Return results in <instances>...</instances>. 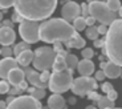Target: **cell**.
<instances>
[{
    "mask_svg": "<svg viewBox=\"0 0 122 109\" xmlns=\"http://www.w3.org/2000/svg\"><path fill=\"white\" fill-rule=\"evenodd\" d=\"M56 53L53 51V48H49V47H40L35 51V57H33V67L37 71H48L49 68L53 67V63L56 60Z\"/></svg>",
    "mask_w": 122,
    "mask_h": 109,
    "instance_id": "6",
    "label": "cell"
},
{
    "mask_svg": "<svg viewBox=\"0 0 122 109\" xmlns=\"http://www.w3.org/2000/svg\"><path fill=\"white\" fill-rule=\"evenodd\" d=\"M66 100L61 94H52L48 98V108L49 109H65Z\"/></svg>",
    "mask_w": 122,
    "mask_h": 109,
    "instance_id": "17",
    "label": "cell"
},
{
    "mask_svg": "<svg viewBox=\"0 0 122 109\" xmlns=\"http://www.w3.org/2000/svg\"><path fill=\"white\" fill-rule=\"evenodd\" d=\"M98 88V82L94 77H84V76H80L77 79H74L73 84H72V92H73L76 96L80 97H85L89 96L93 91Z\"/></svg>",
    "mask_w": 122,
    "mask_h": 109,
    "instance_id": "7",
    "label": "cell"
},
{
    "mask_svg": "<svg viewBox=\"0 0 122 109\" xmlns=\"http://www.w3.org/2000/svg\"><path fill=\"white\" fill-rule=\"evenodd\" d=\"M19 67L17 64V60L13 57H7V59H3L0 60V79L3 80H7L8 79V75L12 69Z\"/></svg>",
    "mask_w": 122,
    "mask_h": 109,
    "instance_id": "11",
    "label": "cell"
},
{
    "mask_svg": "<svg viewBox=\"0 0 122 109\" xmlns=\"http://www.w3.org/2000/svg\"><path fill=\"white\" fill-rule=\"evenodd\" d=\"M43 109H49V108H48V105H46V106H43Z\"/></svg>",
    "mask_w": 122,
    "mask_h": 109,
    "instance_id": "51",
    "label": "cell"
},
{
    "mask_svg": "<svg viewBox=\"0 0 122 109\" xmlns=\"http://www.w3.org/2000/svg\"><path fill=\"white\" fill-rule=\"evenodd\" d=\"M52 68H53V71H55V72H62V71H66L68 67H66L65 57H62V56H60V54H57Z\"/></svg>",
    "mask_w": 122,
    "mask_h": 109,
    "instance_id": "21",
    "label": "cell"
},
{
    "mask_svg": "<svg viewBox=\"0 0 122 109\" xmlns=\"http://www.w3.org/2000/svg\"><path fill=\"white\" fill-rule=\"evenodd\" d=\"M0 54L3 56V59L12 57V54H13V48H9V47H3V48L0 49Z\"/></svg>",
    "mask_w": 122,
    "mask_h": 109,
    "instance_id": "30",
    "label": "cell"
},
{
    "mask_svg": "<svg viewBox=\"0 0 122 109\" xmlns=\"http://www.w3.org/2000/svg\"><path fill=\"white\" fill-rule=\"evenodd\" d=\"M17 87H19V89H20L21 92L28 91V81H23L21 84H20V85H17Z\"/></svg>",
    "mask_w": 122,
    "mask_h": 109,
    "instance_id": "43",
    "label": "cell"
},
{
    "mask_svg": "<svg viewBox=\"0 0 122 109\" xmlns=\"http://www.w3.org/2000/svg\"><path fill=\"white\" fill-rule=\"evenodd\" d=\"M85 20H86V25H88V27H93L94 23H96V19L93 17V16H88Z\"/></svg>",
    "mask_w": 122,
    "mask_h": 109,
    "instance_id": "41",
    "label": "cell"
},
{
    "mask_svg": "<svg viewBox=\"0 0 122 109\" xmlns=\"http://www.w3.org/2000/svg\"><path fill=\"white\" fill-rule=\"evenodd\" d=\"M96 104L98 109H114V101L109 100L106 96H100Z\"/></svg>",
    "mask_w": 122,
    "mask_h": 109,
    "instance_id": "20",
    "label": "cell"
},
{
    "mask_svg": "<svg viewBox=\"0 0 122 109\" xmlns=\"http://www.w3.org/2000/svg\"><path fill=\"white\" fill-rule=\"evenodd\" d=\"M78 16H81V5L76 1H66L61 9V19L70 23L74 21Z\"/></svg>",
    "mask_w": 122,
    "mask_h": 109,
    "instance_id": "10",
    "label": "cell"
},
{
    "mask_svg": "<svg viewBox=\"0 0 122 109\" xmlns=\"http://www.w3.org/2000/svg\"><path fill=\"white\" fill-rule=\"evenodd\" d=\"M104 53L110 61L122 67V19H117L105 36Z\"/></svg>",
    "mask_w": 122,
    "mask_h": 109,
    "instance_id": "3",
    "label": "cell"
},
{
    "mask_svg": "<svg viewBox=\"0 0 122 109\" xmlns=\"http://www.w3.org/2000/svg\"><path fill=\"white\" fill-rule=\"evenodd\" d=\"M19 33L21 36L23 41L28 44H35L40 40V24L39 21L24 20L21 24H19Z\"/></svg>",
    "mask_w": 122,
    "mask_h": 109,
    "instance_id": "8",
    "label": "cell"
},
{
    "mask_svg": "<svg viewBox=\"0 0 122 109\" xmlns=\"http://www.w3.org/2000/svg\"><path fill=\"white\" fill-rule=\"evenodd\" d=\"M11 20H12L13 23H19V24H21L23 21H24V19H23L21 16L19 15V13H16V12H15V13L12 15V19H11Z\"/></svg>",
    "mask_w": 122,
    "mask_h": 109,
    "instance_id": "36",
    "label": "cell"
},
{
    "mask_svg": "<svg viewBox=\"0 0 122 109\" xmlns=\"http://www.w3.org/2000/svg\"><path fill=\"white\" fill-rule=\"evenodd\" d=\"M25 51H30V45L28 44V43H25V41L17 43V44L13 47V54H15L16 57L20 56V54H21L23 52H25Z\"/></svg>",
    "mask_w": 122,
    "mask_h": 109,
    "instance_id": "23",
    "label": "cell"
},
{
    "mask_svg": "<svg viewBox=\"0 0 122 109\" xmlns=\"http://www.w3.org/2000/svg\"><path fill=\"white\" fill-rule=\"evenodd\" d=\"M7 81L11 85H13V87H17V85H20L23 81H25V73H24V71H23V68L17 67V68L11 71L9 75H8Z\"/></svg>",
    "mask_w": 122,
    "mask_h": 109,
    "instance_id": "13",
    "label": "cell"
},
{
    "mask_svg": "<svg viewBox=\"0 0 122 109\" xmlns=\"http://www.w3.org/2000/svg\"><path fill=\"white\" fill-rule=\"evenodd\" d=\"M81 12H82V17H88V16H90V12H89V5L86 3H84V4H81Z\"/></svg>",
    "mask_w": 122,
    "mask_h": 109,
    "instance_id": "33",
    "label": "cell"
},
{
    "mask_svg": "<svg viewBox=\"0 0 122 109\" xmlns=\"http://www.w3.org/2000/svg\"><path fill=\"white\" fill-rule=\"evenodd\" d=\"M72 25H73V28H74L76 32H81V31H84V29L88 28V25H86V20H85V17H82V16H78V17L73 21V24Z\"/></svg>",
    "mask_w": 122,
    "mask_h": 109,
    "instance_id": "25",
    "label": "cell"
},
{
    "mask_svg": "<svg viewBox=\"0 0 122 109\" xmlns=\"http://www.w3.org/2000/svg\"><path fill=\"white\" fill-rule=\"evenodd\" d=\"M89 98H90V100H93V101H97L98 100V97H100V94L98 93H96V92H92L90 94H89Z\"/></svg>",
    "mask_w": 122,
    "mask_h": 109,
    "instance_id": "45",
    "label": "cell"
},
{
    "mask_svg": "<svg viewBox=\"0 0 122 109\" xmlns=\"http://www.w3.org/2000/svg\"><path fill=\"white\" fill-rule=\"evenodd\" d=\"M7 109H43L39 100L30 96H19L15 98V101L8 104Z\"/></svg>",
    "mask_w": 122,
    "mask_h": 109,
    "instance_id": "9",
    "label": "cell"
},
{
    "mask_svg": "<svg viewBox=\"0 0 122 109\" xmlns=\"http://www.w3.org/2000/svg\"><path fill=\"white\" fill-rule=\"evenodd\" d=\"M119 17L122 19V7H121V9H119Z\"/></svg>",
    "mask_w": 122,
    "mask_h": 109,
    "instance_id": "50",
    "label": "cell"
},
{
    "mask_svg": "<svg viewBox=\"0 0 122 109\" xmlns=\"http://www.w3.org/2000/svg\"><path fill=\"white\" fill-rule=\"evenodd\" d=\"M9 96H16V94H21L23 92L20 91V89H19V87H13V88H11L9 89Z\"/></svg>",
    "mask_w": 122,
    "mask_h": 109,
    "instance_id": "39",
    "label": "cell"
},
{
    "mask_svg": "<svg viewBox=\"0 0 122 109\" xmlns=\"http://www.w3.org/2000/svg\"><path fill=\"white\" fill-rule=\"evenodd\" d=\"M8 108V104L5 101H0V109H7Z\"/></svg>",
    "mask_w": 122,
    "mask_h": 109,
    "instance_id": "46",
    "label": "cell"
},
{
    "mask_svg": "<svg viewBox=\"0 0 122 109\" xmlns=\"http://www.w3.org/2000/svg\"><path fill=\"white\" fill-rule=\"evenodd\" d=\"M33 57H35V52L25 51V52H23L20 56H17L16 60H17L19 65H21L23 68H25V67H28L30 63H33Z\"/></svg>",
    "mask_w": 122,
    "mask_h": 109,
    "instance_id": "19",
    "label": "cell"
},
{
    "mask_svg": "<svg viewBox=\"0 0 122 109\" xmlns=\"http://www.w3.org/2000/svg\"><path fill=\"white\" fill-rule=\"evenodd\" d=\"M106 97L109 98V100H112V101H116L117 98H118V93L116 92V89H113L112 92H109V93L106 94Z\"/></svg>",
    "mask_w": 122,
    "mask_h": 109,
    "instance_id": "35",
    "label": "cell"
},
{
    "mask_svg": "<svg viewBox=\"0 0 122 109\" xmlns=\"http://www.w3.org/2000/svg\"><path fill=\"white\" fill-rule=\"evenodd\" d=\"M1 25H3V27L12 28V27H13V21H12V20H3V21H1Z\"/></svg>",
    "mask_w": 122,
    "mask_h": 109,
    "instance_id": "44",
    "label": "cell"
},
{
    "mask_svg": "<svg viewBox=\"0 0 122 109\" xmlns=\"http://www.w3.org/2000/svg\"><path fill=\"white\" fill-rule=\"evenodd\" d=\"M25 79H27V81L29 82L32 87H35V88H40V89H46L48 88V84L41 81L40 73L37 72V71H35V69L30 73H28V75L25 76Z\"/></svg>",
    "mask_w": 122,
    "mask_h": 109,
    "instance_id": "15",
    "label": "cell"
},
{
    "mask_svg": "<svg viewBox=\"0 0 122 109\" xmlns=\"http://www.w3.org/2000/svg\"><path fill=\"white\" fill-rule=\"evenodd\" d=\"M89 5V12L90 16L96 19V21H100L102 25H112L114 21L117 20V13L113 12L112 9L107 7V4L105 1H97V0H93L90 3H88Z\"/></svg>",
    "mask_w": 122,
    "mask_h": 109,
    "instance_id": "5",
    "label": "cell"
},
{
    "mask_svg": "<svg viewBox=\"0 0 122 109\" xmlns=\"http://www.w3.org/2000/svg\"><path fill=\"white\" fill-rule=\"evenodd\" d=\"M73 25L64 19H49L40 24V40L48 44L66 43L76 35Z\"/></svg>",
    "mask_w": 122,
    "mask_h": 109,
    "instance_id": "1",
    "label": "cell"
},
{
    "mask_svg": "<svg viewBox=\"0 0 122 109\" xmlns=\"http://www.w3.org/2000/svg\"><path fill=\"white\" fill-rule=\"evenodd\" d=\"M114 109H122V108H114Z\"/></svg>",
    "mask_w": 122,
    "mask_h": 109,
    "instance_id": "52",
    "label": "cell"
},
{
    "mask_svg": "<svg viewBox=\"0 0 122 109\" xmlns=\"http://www.w3.org/2000/svg\"><path fill=\"white\" fill-rule=\"evenodd\" d=\"M68 103H69L70 105H74V104H76V98H74V97H70L69 100H68Z\"/></svg>",
    "mask_w": 122,
    "mask_h": 109,
    "instance_id": "48",
    "label": "cell"
},
{
    "mask_svg": "<svg viewBox=\"0 0 122 109\" xmlns=\"http://www.w3.org/2000/svg\"><path fill=\"white\" fill-rule=\"evenodd\" d=\"M105 77H106V76H105V72L100 69V71H97V73H96V77H94V79L97 80V81H102Z\"/></svg>",
    "mask_w": 122,
    "mask_h": 109,
    "instance_id": "38",
    "label": "cell"
},
{
    "mask_svg": "<svg viewBox=\"0 0 122 109\" xmlns=\"http://www.w3.org/2000/svg\"><path fill=\"white\" fill-rule=\"evenodd\" d=\"M15 98H16V97H13V96H8V98L5 100V103L7 104H11V103H13V101H15Z\"/></svg>",
    "mask_w": 122,
    "mask_h": 109,
    "instance_id": "47",
    "label": "cell"
},
{
    "mask_svg": "<svg viewBox=\"0 0 122 109\" xmlns=\"http://www.w3.org/2000/svg\"><path fill=\"white\" fill-rule=\"evenodd\" d=\"M13 0H0V11H7L9 7H15Z\"/></svg>",
    "mask_w": 122,
    "mask_h": 109,
    "instance_id": "28",
    "label": "cell"
},
{
    "mask_svg": "<svg viewBox=\"0 0 122 109\" xmlns=\"http://www.w3.org/2000/svg\"><path fill=\"white\" fill-rule=\"evenodd\" d=\"M106 4H107V7L116 13L119 12V9H121V7H122V4H121L119 0H109V1H106Z\"/></svg>",
    "mask_w": 122,
    "mask_h": 109,
    "instance_id": "27",
    "label": "cell"
},
{
    "mask_svg": "<svg viewBox=\"0 0 122 109\" xmlns=\"http://www.w3.org/2000/svg\"><path fill=\"white\" fill-rule=\"evenodd\" d=\"M51 75H52V73L49 72V71H44V72H41V75H40V77H41V81L48 84L49 80H51Z\"/></svg>",
    "mask_w": 122,
    "mask_h": 109,
    "instance_id": "32",
    "label": "cell"
},
{
    "mask_svg": "<svg viewBox=\"0 0 122 109\" xmlns=\"http://www.w3.org/2000/svg\"><path fill=\"white\" fill-rule=\"evenodd\" d=\"M53 51H55L56 53H60V52L65 51V49L62 48V43H55V44H53Z\"/></svg>",
    "mask_w": 122,
    "mask_h": 109,
    "instance_id": "37",
    "label": "cell"
},
{
    "mask_svg": "<svg viewBox=\"0 0 122 109\" xmlns=\"http://www.w3.org/2000/svg\"><path fill=\"white\" fill-rule=\"evenodd\" d=\"M9 82L7 80H1L0 81V94H5L9 92Z\"/></svg>",
    "mask_w": 122,
    "mask_h": 109,
    "instance_id": "31",
    "label": "cell"
},
{
    "mask_svg": "<svg viewBox=\"0 0 122 109\" xmlns=\"http://www.w3.org/2000/svg\"><path fill=\"white\" fill-rule=\"evenodd\" d=\"M104 72H105V76H106L107 79H118L119 76L122 75V67L114 64L113 61H107Z\"/></svg>",
    "mask_w": 122,
    "mask_h": 109,
    "instance_id": "16",
    "label": "cell"
},
{
    "mask_svg": "<svg viewBox=\"0 0 122 109\" xmlns=\"http://www.w3.org/2000/svg\"><path fill=\"white\" fill-rule=\"evenodd\" d=\"M65 61H66L68 69H70V71L77 69V67H78V63H80L78 57H77L76 54H73V53H68V56L65 57Z\"/></svg>",
    "mask_w": 122,
    "mask_h": 109,
    "instance_id": "22",
    "label": "cell"
},
{
    "mask_svg": "<svg viewBox=\"0 0 122 109\" xmlns=\"http://www.w3.org/2000/svg\"><path fill=\"white\" fill-rule=\"evenodd\" d=\"M56 5V0H20L15 3V12L19 13L24 20L40 21L52 16Z\"/></svg>",
    "mask_w": 122,
    "mask_h": 109,
    "instance_id": "2",
    "label": "cell"
},
{
    "mask_svg": "<svg viewBox=\"0 0 122 109\" xmlns=\"http://www.w3.org/2000/svg\"><path fill=\"white\" fill-rule=\"evenodd\" d=\"M113 85H112V82H104L102 84V92H105V93H109V92H112L113 91Z\"/></svg>",
    "mask_w": 122,
    "mask_h": 109,
    "instance_id": "34",
    "label": "cell"
},
{
    "mask_svg": "<svg viewBox=\"0 0 122 109\" xmlns=\"http://www.w3.org/2000/svg\"><path fill=\"white\" fill-rule=\"evenodd\" d=\"M73 81V71L66 69L62 72H53L48 82V88L51 92H53V94H61L72 88Z\"/></svg>",
    "mask_w": 122,
    "mask_h": 109,
    "instance_id": "4",
    "label": "cell"
},
{
    "mask_svg": "<svg viewBox=\"0 0 122 109\" xmlns=\"http://www.w3.org/2000/svg\"><path fill=\"white\" fill-rule=\"evenodd\" d=\"M104 44H105V40H101V39H97L94 41V47H96V48H101V47L104 48Z\"/></svg>",
    "mask_w": 122,
    "mask_h": 109,
    "instance_id": "42",
    "label": "cell"
},
{
    "mask_svg": "<svg viewBox=\"0 0 122 109\" xmlns=\"http://www.w3.org/2000/svg\"><path fill=\"white\" fill-rule=\"evenodd\" d=\"M15 39H16V33L13 28L9 27L0 28V44L3 47H9L11 44H13Z\"/></svg>",
    "mask_w": 122,
    "mask_h": 109,
    "instance_id": "12",
    "label": "cell"
},
{
    "mask_svg": "<svg viewBox=\"0 0 122 109\" xmlns=\"http://www.w3.org/2000/svg\"><path fill=\"white\" fill-rule=\"evenodd\" d=\"M107 31H109V27H106V25H102V24H101L100 27H98V33H100V35H105V36H106V35H107Z\"/></svg>",
    "mask_w": 122,
    "mask_h": 109,
    "instance_id": "40",
    "label": "cell"
},
{
    "mask_svg": "<svg viewBox=\"0 0 122 109\" xmlns=\"http://www.w3.org/2000/svg\"><path fill=\"white\" fill-rule=\"evenodd\" d=\"M96 67H94V63L92 60H80L78 63V67H77V71L81 76L84 77H92L93 72H94Z\"/></svg>",
    "mask_w": 122,
    "mask_h": 109,
    "instance_id": "14",
    "label": "cell"
},
{
    "mask_svg": "<svg viewBox=\"0 0 122 109\" xmlns=\"http://www.w3.org/2000/svg\"><path fill=\"white\" fill-rule=\"evenodd\" d=\"M85 31H86V37L93 40V41H96V40L98 39V36H100V33H98V27H96V25L88 27Z\"/></svg>",
    "mask_w": 122,
    "mask_h": 109,
    "instance_id": "26",
    "label": "cell"
},
{
    "mask_svg": "<svg viewBox=\"0 0 122 109\" xmlns=\"http://www.w3.org/2000/svg\"><path fill=\"white\" fill-rule=\"evenodd\" d=\"M27 92L29 93L30 97H33V98H36V100H39V101L45 97V89H40V88L32 87V88H28Z\"/></svg>",
    "mask_w": 122,
    "mask_h": 109,
    "instance_id": "24",
    "label": "cell"
},
{
    "mask_svg": "<svg viewBox=\"0 0 122 109\" xmlns=\"http://www.w3.org/2000/svg\"><path fill=\"white\" fill-rule=\"evenodd\" d=\"M85 45H86L85 39H82V37L80 36V33H78V32H77V33L74 35V36L69 40V41H66V43H65V47H66L68 49H69V48L81 49V48H85Z\"/></svg>",
    "mask_w": 122,
    "mask_h": 109,
    "instance_id": "18",
    "label": "cell"
},
{
    "mask_svg": "<svg viewBox=\"0 0 122 109\" xmlns=\"http://www.w3.org/2000/svg\"><path fill=\"white\" fill-rule=\"evenodd\" d=\"M3 21V11H0V23Z\"/></svg>",
    "mask_w": 122,
    "mask_h": 109,
    "instance_id": "49",
    "label": "cell"
},
{
    "mask_svg": "<svg viewBox=\"0 0 122 109\" xmlns=\"http://www.w3.org/2000/svg\"><path fill=\"white\" fill-rule=\"evenodd\" d=\"M81 56H82L84 60H90L93 56H94V51L90 48H84L82 51H81Z\"/></svg>",
    "mask_w": 122,
    "mask_h": 109,
    "instance_id": "29",
    "label": "cell"
}]
</instances>
